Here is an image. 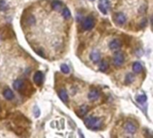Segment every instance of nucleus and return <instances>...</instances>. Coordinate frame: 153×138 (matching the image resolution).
I'll use <instances>...</instances> for the list:
<instances>
[{"label":"nucleus","instance_id":"1","mask_svg":"<svg viewBox=\"0 0 153 138\" xmlns=\"http://www.w3.org/2000/svg\"><path fill=\"white\" fill-rule=\"evenodd\" d=\"M84 124L87 128L91 130H98L102 126V121L98 117L89 116L84 118Z\"/></svg>","mask_w":153,"mask_h":138},{"label":"nucleus","instance_id":"2","mask_svg":"<svg viewBox=\"0 0 153 138\" xmlns=\"http://www.w3.org/2000/svg\"><path fill=\"white\" fill-rule=\"evenodd\" d=\"M110 8L111 5L109 0H98V9L102 14H107L110 10Z\"/></svg>","mask_w":153,"mask_h":138},{"label":"nucleus","instance_id":"3","mask_svg":"<svg viewBox=\"0 0 153 138\" xmlns=\"http://www.w3.org/2000/svg\"><path fill=\"white\" fill-rule=\"evenodd\" d=\"M124 62V56L122 52H116L113 58V64L114 66L118 67H121Z\"/></svg>","mask_w":153,"mask_h":138},{"label":"nucleus","instance_id":"4","mask_svg":"<svg viewBox=\"0 0 153 138\" xmlns=\"http://www.w3.org/2000/svg\"><path fill=\"white\" fill-rule=\"evenodd\" d=\"M95 25V21L92 17L89 16L83 22V29L85 31H89L92 30Z\"/></svg>","mask_w":153,"mask_h":138},{"label":"nucleus","instance_id":"5","mask_svg":"<svg viewBox=\"0 0 153 138\" xmlns=\"http://www.w3.org/2000/svg\"><path fill=\"white\" fill-rule=\"evenodd\" d=\"M124 128L125 132L128 133V134H131V135L134 134V133L136 132V130H137L136 126L134 125L133 122H130V121H128V122H126V123L124 124Z\"/></svg>","mask_w":153,"mask_h":138},{"label":"nucleus","instance_id":"6","mask_svg":"<svg viewBox=\"0 0 153 138\" xmlns=\"http://www.w3.org/2000/svg\"><path fill=\"white\" fill-rule=\"evenodd\" d=\"M114 19H115V22L119 24V25H123L125 23V22H126V17H125L124 14L123 13H116L114 16Z\"/></svg>","mask_w":153,"mask_h":138},{"label":"nucleus","instance_id":"7","mask_svg":"<svg viewBox=\"0 0 153 138\" xmlns=\"http://www.w3.org/2000/svg\"><path fill=\"white\" fill-rule=\"evenodd\" d=\"M43 79H44V76H43L42 72H40V71L36 72V73L33 76V81L35 84L37 85H41L43 82Z\"/></svg>","mask_w":153,"mask_h":138},{"label":"nucleus","instance_id":"8","mask_svg":"<svg viewBox=\"0 0 153 138\" xmlns=\"http://www.w3.org/2000/svg\"><path fill=\"white\" fill-rule=\"evenodd\" d=\"M13 86H14V88L15 90L19 91H22L24 89V87H25V82L22 79H17V80H15L14 82Z\"/></svg>","mask_w":153,"mask_h":138},{"label":"nucleus","instance_id":"9","mask_svg":"<svg viewBox=\"0 0 153 138\" xmlns=\"http://www.w3.org/2000/svg\"><path fill=\"white\" fill-rule=\"evenodd\" d=\"M100 91H98V90H92L88 94V99L91 100V102H94V100H97L98 98H100Z\"/></svg>","mask_w":153,"mask_h":138},{"label":"nucleus","instance_id":"10","mask_svg":"<svg viewBox=\"0 0 153 138\" xmlns=\"http://www.w3.org/2000/svg\"><path fill=\"white\" fill-rule=\"evenodd\" d=\"M122 47V42L119 40H113L109 43V49L113 51L118 50Z\"/></svg>","mask_w":153,"mask_h":138},{"label":"nucleus","instance_id":"11","mask_svg":"<svg viewBox=\"0 0 153 138\" xmlns=\"http://www.w3.org/2000/svg\"><path fill=\"white\" fill-rule=\"evenodd\" d=\"M91 59L93 63L97 64L100 61L101 59V56H100V53L98 52V50H93L92 53H91Z\"/></svg>","mask_w":153,"mask_h":138},{"label":"nucleus","instance_id":"12","mask_svg":"<svg viewBox=\"0 0 153 138\" xmlns=\"http://www.w3.org/2000/svg\"><path fill=\"white\" fill-rule=\"evenodd\" d=\"M58 96H59V98L61 99V100L63 102L67 103V102H68V95H67V93H66V91L65 89H61L59 91Z\"/></svg>","mask_w":153,"mask_h":138},{"label":"nucleus","instance_id":"13","mask_svg":"<svg viewBox=\"0 0 153 138\" xmlns=\"http://www.w3.org/2000/svg\"><path fill=\"white\" fill-rule=\"evenodd\" d=\"M3 95H4V97H5L6 100H13L14 97V93H13V91L10 90V89H8V88L4 91Z\"/></svg>","mask_w":153,"mask_h":138},{"label":"nucleus","instance_id":"14","mask_svg":"<svg viewBox=\"0 0 153 138\" xmlns=\"http://www.w3.org/2000/svg\"><path fill=\"white\" fill-rule=\"evenodd\" d=\"M133 70L134 73H139L142 71V66H141V64H140L139 62H135V63H133Z\"/></svg>","mask_w":153,"mask_h":138},{"label":"nucleus","instance_id":"15","mask_svg":"<svg viewBox=\"0 0 153 138\" xmlns=\"http://www.w3.org/2000/svg\"><path fill=\"white\" fill-rule=\"evenodd\" d=\"M107 68H109V63H107V61H105V60H103L100 65V70L101 72H106L107 70Z\"/></svg>","mask_w":153,"mask_h":138},{"label":"nucleus","instance_id":"16","mask_svg":"<svg viewBox=\"0 0 153 138\" xmlns=\"http://www.w3.org/2000/svg\"><path fill=\"white\" fill-rule=\"evenodd\" d=\"M136 100H137V102L142 104V103H144L146 102V100H147V96L144 95V94H142V95H139L136 97Z\"/></svg>","mask_w":153,"mask_h":138},{"label":"nucleus","instance_id":"17","mask_svg":"<svg viewBox=\"0 0 153 138\" xmlns=\"http://www.w3.org/2000/svg\"><path fill=\"white\" fill-rule=\"evenodd\" d=\"M88 111V107L87 106H83V107H81L79 108V111H78V115L79 116H84Z\"/></svg>","mask_w":153,"mask_h":138},{"label":"nucleus","instance_id":"18","mask_svg":"<svg viewBox=\"0 0 153 138\" xmlns=\"http://www.w3.org/2000/svg\"><path fill=\"white\" fill-rule=\"evenodd\" d=\"M52 7H53V9H55V10L59 11L62 8V3L59 2V1H54L52 3Z\"/></svg>","mask_w":153,"mask_h":138},{"label":"nucleus","instance_id":"19","mask_svg":"<svg viewBox=\"0 0 153 138\" xmlns=\"http://www.w3.org/2000/svg\"><path fill=\"white\" fill-rule=\"evenodd\" d=\"M134 80V76L133 73H127V76H125V82L126 84H131Z\"/></svg>","mask_w":153,"mask_h":138},{"label":"nucleus","instance_id":"20","mask_svg":"<svg viewBox=\"0 0 153 138\" xmlns=\"http://www.w3.org/2000/svg\"><path fill=\"white\" fill-rule=\"evenodd\" d=\"M63 16L65 17V19H69L71 17V12L68 8H64V10H63Z\"/></svg>","mask_w":153,"mask_h":138},{"label":"nucleus","instance_id":"21","mask_svg":"<svg viewBox=\"0 0 153 138\" xmlns=\"http://www.w3.org/2000/svg\"><path fill=\"white\" fill-rule=\"evenodd\" d=\"M7 5H6V2L5 0H0V10L1 11H5L7 10Z\"/></svg>","mask_w":153,"mask_h":138},{"label":"nucleus","instance_id":"22","mask_svg":"<svg viewBox=\"0 0 153 138\" xmlns=\"http://www.w3.org/2000/svg\"><path fill=\"white\" fill-rule=\"evenodd\" d=\"M61 71L64 73H69L70 68L67 65H66V64H63V65H61Z\"/></svg>","mask_w":153,"mask_h":138},{"label":"nucleus","instance_id":"23","mask_svg":"<svg viewBox=\"0 0 153 138\" xmlns=\"http://www.w3.org/2000/svg\"><path fill=\"white\" fill-rule=\"evenodd\" d=\"M27 23L29 25H31V24H34L35 23V18L33 15H30L28 17V19H27Z\"/></svg>","mask_w":153,"mask_h":138},{"label":"nucleus","instance_id":"24","mask_svg":"<svg viewBox=\"0 0 153 138\" xmlns=\"http://www.w3.org/2000/svg\"><path fill=\"white\" fill-rule=\"evenodd\" d=\"M33 113H34V116H35L36 117H39V116H40V108H39L37 106L34 107Z\"/></svg>","mask_w":153,"mask_h":138},{"label":"nucleus","instance_id":"25","mask_svg":"<svg viewBox=\"0 0 153 138\" xmlns=\"http://www.w3.org/2000/svg\"><path fill=\"white\" fill-rule=\"evenodd\" d=\"M1 109H2V108H1V106H0V111H1Z\"/></svg>","mask_w":153,"mask_h":138},{"label":"nucleus","instance_id":"26","mask_svg":"<svg viewBox=\"0 0 153 138\" xmlns=\"http://www.w3.org/2000/svg\"><path fill=\"white\" fill-rule=\"evenodd\" d=\"M89 1H94V0H89Z\"/></svg>","mask_w":153,"mask_h":138}]
</instances>
